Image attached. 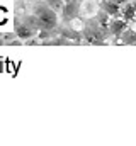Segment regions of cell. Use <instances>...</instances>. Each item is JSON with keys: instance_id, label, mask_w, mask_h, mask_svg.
Segmentation results:
<instances>
[{"instance_id": "cell-1", "label": "cell", "mask_w": 136, "mask_h": 146, "mask_svg": "<svg viewBox=\"0 0 136 146\" xmlns=\"http://www.w3.org/2000/svg\"><path fill=\"white\" fill-rule=\"evenodd\" d=\"M34 19H36V26L43 31H51L58 24L56 12L51 7H48L46 3H41V5L34 7Z\"/></svg>"}, {"instance_id": "cell-2", "label": "cell", "mask_w": 136, "mask_h": 146, "mask_svg": "<svg viewBox=\"0 0 136 146\" xmlns=\"http://www.w3.org/2000/svg\"><path fill=\"white\" fill-rule=\"evenodd\" d=\"M34 34H36V29L27 26V24H17L15 26V36L22 41H27V39L34 37Z\"/></svg>"}, {"instance_id": "cell-3", "label": "cell", "mask_w": 136, "mask_h": 146, "mask_svg": "<svg viewBox=\"0 0 136 146\" xmlns=\"http://www.w3.org/2000/svg\"><path fill=\"white\" fill-rule=\"evenodd\" d=\"M126 29H128V22H126L124 19H114V21H111V24H109V31H111L114 36H121Z\"/></svg>"}, {"instance_id": "cell-4", "label": "cell", "mask_w": 136, "mask_h": 146, "mask_svg": "<svg viewBox=\"0 0 136 146\" xmlns=\"http://www.w3.org/2000/svg\"><path fill=\"white\" fill-rule=\"evenodd\" d=\"M119 3H116V2H112V0H104L102 2V9H104V12L107 14V15H117L119 14Z\"/></svg>"}, {"instance_id": "cell-5", "label": "cell", "mask_w": 136, "mask_h": 146, "mask_svg": "<svg viewBox=\"0 0 136 146\" xmlns=\"http://www.w3.org/2000/svg\"><path fill=\"white\" fill-rule=\"evenodd\" d=\"M123 17H124V21H126V22H129V21H136V5H131V3H124Z\"/></svg>"}, {"instance_id": "cell-6", "label": "cell", "mask_w": 136, "mask_h": 146, "mask_svg": "<svg viewBox=\"0 0 136 146\" xmlns=\"http://www.w3.org/2000/svg\"><path fill=\"white\" fill-rule=\"evenodd\" d=\"M61 10H63V14L67 15L68 19H71L73 15H77V10H78V3H65Z\"/></svg>"}, {"instance_id": "cell-7", "label": "cell", "mask_w": 136, "mask_h": 146, "mask_svg": "<svg viewBox=\"0 0 136 146\" xmlns=\"http://www.w3.org/2000/svg\"><path fill=\"white\" fill-rule=\"evenodd\" d=\"M44 3L48 5V7H51L55 12H60L61 9H63V0H44Z\"/></svg>"}, {"instance_id": "cell-8", "label": "cell", "mask_w": 136, "mask_h": 146, "mask_svg": "<svg viewBox=\"0 0 136 146\" xmlns=\"http://www.w3.org/2000/svg\"><path fill=\"white\" fill-rule=\"evenodd\" d=\"M123 41L124 42H135L136 44V33H131V31H124L123 33Z\"/></svg>"}, {"instance_id": "cell-9", "label": "cell", "mask_w": 136, "mask_h": 146, "mask_svg": "<svg viewBox=\"0 0 136 146\" xmlns=\"http://www.w3.org/2000/svg\"><path fill=\"white\" fill-rule=\"evenodd\" d=\"M112 2H116V3H119V5H124V3H128V0H112Z\"/></svg>"}, {"instance_id": "cell-10", "label": "cell", "mask_w": 136, "mask_h": 146, "mask_svg": "<svg viewBox=\"0 0 136 146\" xmlns=\"http://www.w3.org/2000/svg\"><path fill=\"white\" fill-rule=\"evenodd\" d=\"M63 2H65V3H78L80 0H63Z\"/></svg>"}, {"instance_id": "cell-11", "label": "cell", "mask_w": 136, "mask_h": 146, "mask_svg": "<svg viewBox=\"0 0 136 146\" xmlns=\"http://www.w3.org/2000/svg\"><path fill=\"white\" fill-rule=\"evenodd\" d=\"M0 44H3V36L0 34Z\"/></svg>"}]
</instances>
